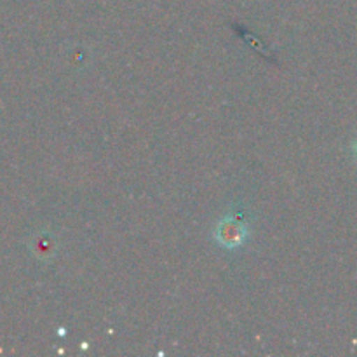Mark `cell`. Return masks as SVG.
I'll list each match as a JSON object with an SVG mask.
<instances>
[{
  "label": "cell",
  "mask_w": 357,
  "mask_h": 357,
  "mask_svg": "<svg viewBox=\"0 0 357 357\" xmlns=\"http://www.w3.org/2000/svg\"><path fill=\"white\" fill-rule=\"evenodd\" d=\"M356 153H357V143H356Z\"/></svg>",
  "instance_id": "obj_2"
},
{
  "label": "cell",
  "mask_w": 357,
  "mask_h": 357,
  "mask_svg": "<svg viewBox=\"0 0 357 357\" xmlns=\"http://www.w3.org/2000/svg\"><path fill=\"white\" fill-rule=\"evenodd\" d=\"M248 236V229L243 222L237 218H225L216 227L215 237L222 246L237 248L244 243Z\"/></svg>",
  "instance_id": "obj_1"
}]
</instances>
